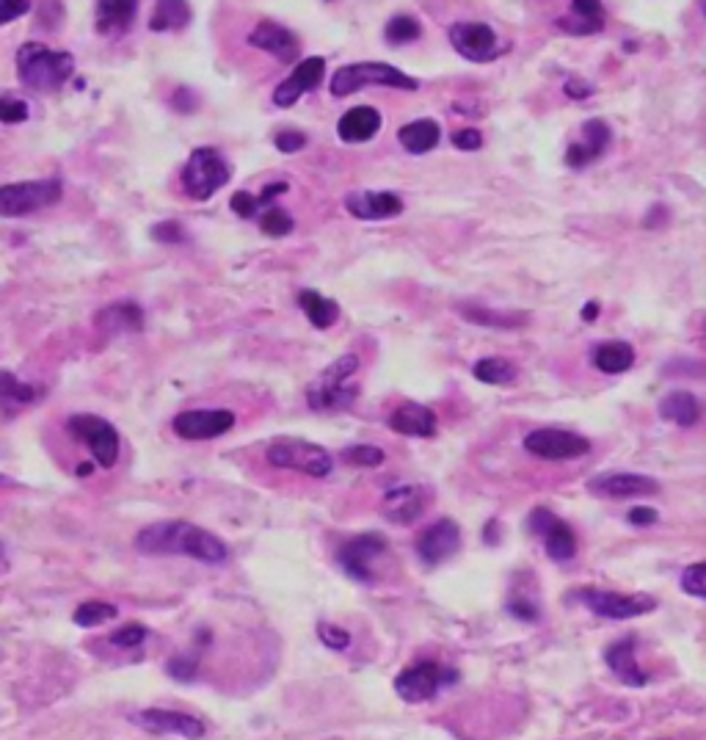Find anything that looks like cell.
I'll return each instance as SVG.
<instances>
[{
	"mask_svg": "<svg viewBox=\"0 0 706 740\" xmlns=\"http://www.w3.org/2000/svg\"><path fill=\"white\" fill-rule=\"evenodd\" d=\"M31 116L28 103L20 97H0V122L3 125H20Z\"/></svg>",
	"mask_w": 706,
	"mask_h": 740,
	"instance_id": "cell-44",
	"label": "cell"
},
{
	"mask_svg": "<svg viewBox=\"0 0 706 740\" xmlns=\"http://www.w3.org/2000/svg\"><path fill=\"white\" fill-rule=\"evenodd\" d=\"M461 315L469 318L472 324L478 326H500V329H516V326H524L522 313L519 315H505V313H494V310H483L478 304H472V307H461Z\"/></svg>",
	"mask_w": 706,
	"mask_h": 740,
	"instance_id": "cell-38",
	"label": "cell"
},
{
	"mask_svg": "<svg viewBox=\"0 0 706 740\" xmlns=\"http://www.w3.org/2000/svg\"><path fill=\"white\" fill-rule=\"evenodd\" d=\"M147 636H149L147 627L138 625V622H130V625L119 627V630L111 633V644H114V647H122V649H133V647H138V644H144Z\"/></svg>",
	"mask_w": 706,
	"mask_h": 740,
	"instance_id": "cell-43",
	"label": "cell"
},
{
	"mask_svg": "<svg viewBox=\"0 0 706 740\" xmlns=\"http://www.w3.org/2000/svg\"><path fill=\"white\" fill-rule=\"evenodd\" d=\"M593 368H599L602 373H624L635 365V348L624 343V340H604L591 351Z\"/></svg>",
	"mask_w": 706,
	"mask_h": 740,
	"instance_id": "cell-33",
	"label": "cell"
},
{
	"mask_svg": "<svg viewBox=\"0 0 706 740\" xmlns=\"http://www.w3.org/2000/svg\"><path fill=\"white\" fill-rule=\"evenodd\" d=\"M577 600L591 613L602 619H613V622L657 611V600L651 594H615V591L596 589V586H585L577 591Z\"/></svg>",
	"mask_w": 706,
	"mask_h": 740,
	"instance_id": "cell-9",
	"label": "cell"
},
{
	"mask_svg": "<svg viewBox=\"0 0 706 740\" xmlns=\"http://www.w3.org/2000/svg\"><path fill=\"white\" fill-rule=\"evenodd\" d=\"M472 376L483 384H494V387H502V384H511L516 382V376H519V368H516V362L511 359H502V357H486L478 359L475 362V368H472Z\"/></svg>",
	"mask_w": 706,
	"mask_h": 740,
	"instance_id": "cell-36",
	"label": "cell"
},
{
	"mask_svg": "<svg viewBox=\"0 0 706 740\" xmlns=\"http://www.w3.org/2000/svg\"><path fill=\"white\" fill-rule=\"evenodd\" d=\"M527 528L544 542V550L552 561H571L577 555V536L558 514L549 509H536L527 517Z\"/></svg>",
	"mask_w": 706,
	"mask_h": 740,
	"instance_id": "cell-13",
	"label": "cell"
},
{
	"mask_svg": "<svg viewBox=\"0 0 706 740\" xmlns=\"http://www.w3.org/2000/svg\"><path fill=\"white\" fill-rule=\"evenodd\" d=\"M298 307H301V313L307 315L309 324L315 329H329L340 318V304L334 299H326L318 290H301L298 293Z\"/></svg>",
	"mask_w": 706,
	"mask_h": 740,
	"instance_id": "cell-34",
	"label": "cell"
},
{
	"mask_svg": "<svg viewBox=\"0 0 706 740\" xmlns=\"http://www.w3.org/2000/svg\"><path fill=\"white\" fill-rule=\"evenodd\" d=\"M116 605H111V602H100V600H89V602H83V605H78V611H75V625L80 627H97V625H105V622H111V619H116Z\"/></svg>",
	"mask_w": 706,
	"mask_h": 740,
	"instance_id": "cell-39",
	"label": "cell"
},
{
	"mask_svg": "<svg viewBox=\"0 0 706 740\" xmlns=\"http://www.w3.org/2000/svg\"><path fill=\"white\" fill-rule=\"evenodd\" d=\"M136 550L144 555H185L202 564H224L229 558L227 544L216 533L199 528L188 520H166L138 531Z\"/></svg>",
	"mask_w": 706,
	"mask_h": 740,
	"instance_id": "cell-1",
	"label": "cell"
},
{
	"mask_svg": "<svg viewBox=\"0 0 706 740\" xmlns=\"http://www.w3.org/2000/svg\"><path fill=\"white\" fill-rule=\"evenodd\" d=\"M229 208H232V213H238L240 219H254L257 210H260V202L249 191H235L232 199H229Z\"/></svg>",
	"mask_w": 706,
	"mask_h": 740,
	"instance_id": "cell-48",
	"label": "cell"
},
{
	"mask_svg": "<svg viewBox=\"0 0 706 740\" xmlns=\"http://www.w3.org/2000/svg\"><path fill=\"white\" fill-rule=\"evenodd\" d=\"M588 492L596 498L607 500H624V498H646V495H657L660 484L651 475L640 473H602L593 475L588 481Z\"/></svg>",
	"mask_w": 706,
	"mask_h": 740,
	"instance_id": "cell-18",
	"label": "cell"
},
{
	"mask_svg": "<svg viewBox=\"0 0 706 740\" xmlns=\"http://www.w3.org/2000/svg\"><path fill=\"white\" fill-rule=\"evenodd\" d=\"M447 39L458 56L469 58L475 64H486L500 58L508 45H502L497 31L486 23H453L447 31Z\"/></svg>",
	"mask_w": 706,
	"mask_h": 740,
	"instance_id": "cell-12",
	"label": "cell"
},
{
	"mask_svg": "<svg viewBox=\"0 0 706 740\" xmlns=\"http://www.w3.org/2000/svg\"><path fill=\"white\" fill-rule=\"evenodd\" d=\"M318 636L326 647L337 649V652H345V649L351 647V633H345V630L337 625H326V622H320Z\"/></svg>",
	"mask_w": 706,
	"mask_h": 740,
	"instance_id": "cell-46",
	"label": "cell"
},
{
	"mask_svg": "<svg viewBox=\"0 0 706 740\" xmlns=\"http://www.w3.org/2000/svg\"><path fill=\"white\" fill-rule=\"evenodd\" d=\"M660 417L673 426L693 428L701 420V404L690 390H673L660 401Z\"/></svg>",
	"mask_w": 706,
	"mask_h": 740,
	"instance_id": "cell-31",
	"label": "cell"
},
{
	"mask_svg": "<svg viewBox=\"0 0 706 740\" xmlns=\"http://www.w3.org/2000/svg\"><path fill=\"white\" fill-rule=\"evenodd\" d=\"M508 613L516 616V619H522V622H538V608L533 602L522 600V597H513L508 602Z\"/></svg>",
	"mask_w": 706,
	"mask_h": 740,
	"instance_id": "cell-53",
	"label": "cell"
},
{
	"mask_svg": "<svg viewBox=\"0 0 706 740\" xmlns=\"http://www.w3.org/2000/svg\"><path fill=\"white\" fill-rule=\"evenodd\" d=\"M635 647H638V638L635 636L618 638V641H613L610 647L604 649V663L624 685L643 688V685H649V674L640 669Z\"/></svg>",
	"mask_w": 706,
	"mask_h": 740,
	"instance_id": "cell-21",
	"label": "cell"
},
{
	"mask_svg": "<svg viewBox=\"0 0 706 740\" xmlns=\"http://www.w3.org/2000/svg\"><path fill=\"white\" fill-rule=\"evenodd\" d=\"M450 141H453V147H456V150L475 152L483 147V133H480L478 128H461V130H453V133H450Z\"/></svg>",
	"mask_w": 706,
	"mask_h": 740,
	"instance_id": "cell-49",
	"label": "cell"
},
{
	"mask_svg": "<svg viewBox=\"0 0 706 740\" xmlns=\"http://www.w3.org/2000/svg\"><path fill=\"white\" fill-rule=\"evenodd\" d=\"M398 139L411 155H425L442 141V125L436 119H414L398 130Z\"/></svg>",
	"mask_w": 706,
	"mask_h": 740,
	"instance_id": "cell-32",
	"label": "cell"
},
{
	"mask_svg": "<svg viewBox=\"0 0 706 740\" xmlns=\"http://www.w3.org/2000/svg\"><path fill=\"white\" fill-rule=\"evenodd\" d=\"M356 370H359V357L356 354H345V357L334 359L315 382H309V409H315V412H342V409H351L356 404V398H359V387H351L348 379H351Z\"/></svg>",
	"mask_w": 706,
	"mask_h": 740,
	"instance_id": "cell-3",
	"label": "cell"
},
{
	"mask_svg": "<svg viewBox=\"0 0 706 740\" xmlns=\"http://www.w3.org/2000/svg\"><path fill=\"white\" fill-rule=\"evenodd\" d=\"M196 669H199V658L196 655H177L166 663V671L169 677L180 680V683H191L196 677Z\"/></svg>",
	"mask_w": 706,
	"mask_h": 740,
	"instance_id": "cell-45",
	"label": "cell"
},
{
	"mask_svg": "<svg viewBox=\"0 0 706 740\" xmlns=\"http://www.w3.org/2000/svg\"><path fill=\"white\" fill-rule=\"evenodd\" d=\"M17 78L34 92H58L75 75V58L42 42H25L17 50Z\"/></svg>",
	"mask_w": 706,
	"mask_h": 740,
	"instance_id": "cell-2",
	"label": "cell"
},
{
	"mask_svg": "<svg viewBox=\"0 0 706 740\" xmlns=\"http://www.w3.org/2000/svg\"><path fill=\"white\" fill-rule=\"evenodd\" d=\"M152 238L160 243H185L188 241V232L180 221H160L152 227Z\"/></svg>",
	"mask_w": 706,
	"mask_h": 740,
	"instance_id": "cell-47",
	"label": "cell"
},
{
	"mask_svg": "<svg viewBox=\"0 0 706 740\" xmlns=\"http://www.w3.org/2000/svg\"><path fill=\"white\" fill-rule=\"evenodd\" d=\"M326 81V58L309 56L298 64L296 70L287 75L285 81L274 89V103L279 108H290L298 103V97L307 92H315L320 83Z\"/></svg>",
	"mask_w": 706,
	"mask_h": 740,
	"instance_id": "cell-19",
	"label": "cell"
},
{
	"mask_svg": "<svg viewBox=\"0 0 706 740\" xmlns=\"http://www.w3.org/2000/svg\"><path fill=\"white\" fill-rule=\"evenodd\" d=\"M387 550V539L381 533H362L353 536L337 550V564L345 569V575L359 583H373V558Z\"/></svg>",
	"mask_w": 706,
	"mask_h": 740,
	"instance_id": "cell-14",
	"label": "cell"
},
{
	"mask_svg": "<svg viewBox=\"0 0 706 740\" xmlns=\"http://www.w3.org/2000/svg\"><path fill=\"white\" fill-rule=\"evenodd\" d=\"M274 144L279 152H298L307 147V133H301V130H279L274 136Z\"/></svg>",
	"mask_w": 706,
	"mask_h": 740,
	"instance_id": "cell-50",
	"label": "cell"
},
{
	"mask_svg": "<svg viewBox=\"0 0 706 740\" xmlns=\"http://www.w3.org/2000/svg\"><path fill=\"white\" fill-rule=\"evenodd\" d=\"M331 94L334 97H348L353 92H362L367 86H389V89H403V92H417L420 81H414L411 75L400 72L392 64H381V61H362V64H345L331 75Z\"/></svg>",
	"mask_w": 706,
	"mask_h": 740,
	"instance_id": "cell-4",
	"label": "cell"
},
{
	"mask_svg": "<svg viewBox=\"0 0 706 740\" xmlns=\"http://www.w3.org/2000/svg\"><path fill=\"white\" fill-rule=\"evenodd\" d=\"M378 130H381V114L370 105H359V108L345 111L337 122V136L345 144H362V141L376 139Z\"/></svg>",
	"mask_w": 706,
	"mask_h": 740,
	"instance_id": "cell-28",
	"label": "cell"
},
{
	"mask_svg": "<svg viewBox=\"0 0 706 740\" xmlns=\"http://www.w3.org/2000/svg\"><path fill=\"white\" fill-rule=\"evenodd\" d=\"M524 451L544 462H571L591 451V440L566 428H536L524 437Z\"/></svg>",
	"mask_w": 706,
	"mask_h": 740,
	"instance_id": "cell-11",
	"label": "cell"
},
{
	"mask_svg": "<svg viewBox=\"0 0 706 740\" xmlns=\"http://www.w3.org/2000/svg\"><path fill=\"white\" fill-rule=\"evenodd\" d=\"M180 180H183L188 197L196 202H207L232 180V166L216 147H196L185 161Z\"/></svg>",
	"mask_w": 706,
	"mask_h": 740,
	"instance_id": "cell-5",
	"label": "cell"
},
{
	"mask_svg": "<svg viewBox=\"0 0 706 740\" xmlns=\"http://www.w3.org/2000/svg\"><path fill=\"white\" fill-rule=\"evenodd\" d=\"M268 464H274L279 470H293V473L309 475V478H326L331 475V453L323 445L315 442L298 440V437H287V440H276L268 453H265Z\"/></svg>",
	"mask_w": 706,
	"mask_h": 740,
	"instance_id": "cell-7",
	"label": "cell"
},
{
	"mask_svg": "<svg viewBox=\"0 0 706 740\" xmlns=\"http://www.w3.org/2000/svg\"><path fill=\"white\" fill-rule=\"evenodd\" d=\"M384 36H387L389 45H409L414 39H420L422 36V25L417 17H411V14H395V17H389L387 25H384Z\"/></svg>",
	"mask_w": 706,
	"mask_h": 740,
	"instance_id": "cell-37",
	"label": "cell"
},
{
	"mask_svg": "<svg viewBox=\"0 0 706 740\" xmlns=\"http://www.w3.org/2000/svg\"><path fill=\"white\" fill-rule=\"evenodd\" d=\"M428 489L417 484L398 486V489H389L384 500H381V514L395 525H411L417 522L428 509Z\"/></svg>",
	"mask_w": 706,
	"mask_h": 740,
	"instance_id": "cell-20",
	"label": "cell"
},
{
	"mask_svg": "<svg viewBox=\"0 0 706 740\" xmlns=\"http://www.w3.org/2000/svg\"><path fill=\"white\" fill-rule=\"evenodd\" d=\"M599 313H602V307H599V301H585V307H582V321H596L599 318Z\"/></svg>",
	"mask_w": 706,
	"mask_h": 740,
	"instance_id": "cell-57",
	"label": "cell"
},
{
	"mask_svg": "<svg viewBox=\"0 0 706 740\" xmlns=\"http://www.w3.org/2000/svg\"><path fill=\"white\" fill-rule=\"evenodd\" d=\"M64 197V185L56 177L47 180H23L0 185V219H23L39 210L53 208Z\"/></svg>",
	"mask_w": 706,
	"mask_h": 740,
	"instance_id": "cell-6",
	"label": "cell"
},
{
	"mask_svg": "<svg viewBox=\"0 0 706 740\" xmlns=\"http://www.w3.org/2000/svg\"><path fill=\"white\" fill-rule=\"evenodd\" d=\"M92 470H94L92 464H86V462L78 464V475H92Z\"/></svg>",
	"mask_w": 706,
	"mask_h": 740,
	"instance_id": "cell-58",
	"label": "cell"
},
{
	"mask_svg": "<svg viewBox=\"0 0 706 740\" xmlns=\"http://www.w3.org/2000/svg\"><path fill=\"white\" fill-rule=\"evenodd\" d=\"M662 219V224H665V219H668V208H662V205H654V208L649 210V216L643 219V224L646 227H657V221Z\"/></svg>",
	"mask_w": 706,
	"mask_h": 740,
	"instance_id": "cell-56",
	"label": "cell"
},
{
	"mask_svg": "<svg viewBox=\"0 0 706 740\" xmlns=\"http://www.w3.org/2000/svg\"><path fill=\"white\" fill-rule=\"evenodd\" d=\"M342 462L353 464V467H378L384 464V451L376 445H353L340 453Z\"/></svg>",
	"mask_w": 706,
	"mask_h": 740,
	"instance_id": "cell-41",
	"label": "cell"
},
{
	"mask_svg": "<svg viewBox=\"0 0 706 740\" xmlns=\"http://www.w3.org/2000/svg\"><path fill=\"white\" fill-rule=\"evenodd\" d=\"M563 92H566V97H574V100H585V97H591L596 89H593L588 81H582V78H571V81H566V86H563Z\"/></svg>",
	"mask_w": 706,
	"mask_h": 740,
	"instance_id": "cell-54",
	"label": "cell"
},
{
	"mask_svg": "<svg viewBox=\"0 0 706 740\" xmlns=\"http://www.w3.org/2000/svg\"><path fill=\"white\" fill-rule=\"evenodd\" d=\"M282 194H287V183H271L262 188V194L257 197V202H260V205H268V202H274V199L282 197Z\"/></svg>",
	"mask_w": 706,
	"mask_h": 740,
	"instance_id": "cell-55",
	"label": "cell"
},
{
	"mask_svg": "<svg viewBox=\"0 0 706 740\" xmlns=\"http://www.w3.org/2000/svg\"><path fill=\"white\" fill-rule=\"evenodd\" d=\"M235 426V412L229 409H185L171 420V428L183 440H216Z\"/></svg>",
	"mask_w": 706,
	"mask_h": 740,
	"instance_id": "cell-15",
	"label": "cell"
},
{
	"mask_svg": "<svg viewBox=\"0 0 706 740\" xmlns=\"http://www.w3.org/2000/svg\"><path fill=\"white\" fill-rule=\"evenodd\" d=\"M138 3L133 0H103L97 3V31L103 36L125 34L136 23Z\"/></svg>",
	"mask_w": 706,
	"mask_h": 740,
	"instance_id": "cell-30",
	"label": "cell"
},
{
	"mask_svg": "<svg viewBox=\"0 0 706 740\" xmlns=\"http://www.w3.org/2000/svg\"><path fill=\"white\" fill-rule=\"evenodd\" d=\"M345 210L353 219L381 221L403 213V199L392 191H353L345 197Z\"/></svg>",
	"mask_w": 706,
	"mask_h": 740,
	"instance_id": "cell-23",
	"label": "cell"
},
{
	"mask_svg": "<svg viewBox=\"0 0 706 740\" xmlns=\"http://www.w3.org/2000/svg\"><path fill=\"white\" fill-rule=\"evenodd\" d=\"M610 139H613V130H610L607 122H602V119H588L582 125V141H574L569 150H566V166L582 169V166H588L596 158H602Z\"/></svg>",
	"mask_w": 706,
	"mask_h": 740,
	"instance_id": "cell-24",
	"label": "cell"
},
{
	"mask_svg": "<svg viewBox=\"0 0 706 740\" xmlns=\"http://www.w3.org/2000/svg\"><path fill=\"white\" fill-rule=\"evenodd\" d=\"M136 727L155 732V735H180V738L199 740L205 735V724L196 716L177 713V710H163V707H147L130 716Z\"/></svg>",
	"mask_w": 706,
	"mask_h": 740,
	"instance_id": "cell-16",
	"label": "cell"
},
{
	"mask_svg": "<svg viewBox=\"0 0 706 740\" xmlns=\"http://www.w3.org/2000/svg\"><path fill=\"white\" fill-rule=\"evenodd\" d=\"M69 434L80 440L89 451H92L94 462L111 470L119 459V431H116L105 417L89 415V412H80L67 420Z\"/></svg>",
	"mask_w": 706,
	"mask_h": 740,
	"instance_id": "cell-10",
	"label": "cell"
},
{
	"mask_svg": "<svg viewBox=\"0 0 706 740\" xmlns=\"http://www.w3.org/2000/svg\"><path fill=\"white\" fill-rule=\"evenodd\" d=\"M97 329H103L105 335H125V332H141L144 329V310L136 301H114L103 307L97 318H94Z\"/></svg>",
	"mask_w": 706,
	"mask_h": 740,
	"instance_id": "cell-27",
	"label": "cell"
},
{
	"mask_svg": "<svg viewBox=\"0 0 706 740\" xmlns=\"http://www.w3.org/2000/svg\"><path fill=\"white\" fill-rule=\"evenodd\" d=\"M682 589L684 594H690L695 600H706V564L698 561L693 567L684 569L682 575Z\"/></svg>",
	"mask_w": 706,
	"mask_h": 740,
	"instance_id": "cell-42",
	"label": "cell"
},
{
	"mask_svg": "<svg viewBox=\"0 0 706 740\" xmlns=\"http://www.w3.org/2000/svg\"><path fill=\"white\" fill-rule=\"evenodd\" d=\"M293 227H296V221H293V216H290L287 210L268 208L262 213L260 230L265 232L268 238H285V235L293 232Z\"/></svg>",
	"mask_w": 706,
	"mask_h": 740,
	"instance_id": "cell-40",
	"label": "cell"
},
{
	"mask_svg": "<svg viewBox=\"0 0 706 740\" xmlns=\"http://www.w3.org/2000/svg\"><path fill=\"white\" fill-rule=\"evenodd\" d=\"M191 23V6L183 0H163L155 6V12L149 17V31L155 34H166V31H180Z\"/></svg>",
	"mask_w": 706,
	"mask_h": 740,
	"instance_id": "cell-35",
	"label": "cell"
},
{
	"mask_svg": "<svg viewBox=\"0 0 706 740\" xmlns=\"http://www.w3.org/2000/svg\"><path fill=\"white\" fill-rule=\"evenodd\" d=\"M251 47H257V50H265V53H271L279 61H296L301 56V42H298V36L285 28V25L274 23V20H262L254 31L246 39Z\"/></svg>",
	"mask_w": 706,
	"mask_h": 740,
	"instance_id": "cell-22",
	"label": "cell"
},
{
	"mask_svg": "<svg viewBox=\"0 0 706 740\" xmlns=\"http://www.w3.org/2000/svg\"><path fill=\"white\" fill-rule=\"evenodd\" d=\"M604 14L602 3L596 0H574L569 6V14H563L558 20V28L569 36H593L604 31Z\"/></svg>",
	"mask_w": 706,
	"mask_h": 740,
	"instance_id": "cell-26",
	"label": "cell"
},
{
	"mask_svg": "<svg viewBox=\"0 0 706 740\" xmlns=\"http://www.w3.org/2000/svg\"><path fill=\"white\" fill-rule=\"evenodd\" d=\"M28 12H31V3L28 0H0V25L20 20Z\"/></svg>",
	"mask_w": 706,
	"mask_h": 740,
	"instance_id": "cell-51",
	"label": "cell"
},
{
	"mask_svg": "<svg viewBox=\"0 0 706 740\" xmlns=\"http://www.w3.org/2000/svg\"><path fill=\"white\" fill-rule=\"evenodd\" d=\"M458 680L456 669H445L436 660H420L409 669H403L395 677V691L403 702L409 705H420L439 694L445 685H453Z\"/></svg>",
	"mask_w": 706,
	"mask_h": 740,
	"instance_id": "cell-8",
	"label": "cell"
},
{
	"mask_svg": "<svg viewBox=\"0 0 706 740\" xmlns=\"http://www.w3.org/2000/svg\"><path fill=\"white\" fill-rule=\"evenodd\" d=\"M45 398V387L20 382L9 370H0V412L17 415L20 409L39 404Z\"/></svg>",
	"mask_w": 706,
	"mask_h": 740,
	"instance_id": "cell-29",
	"label": "cell"
},
{
	"mask_svg": "<svg viewBox=\"0 0 706 740\" xmlns=\"http://www.w3.org/2000/svg\"><path fill=\"white\" fill-rule=\"evenodd\" d=\"M627 520L632 522L635 528H651V525L660 522V511L651 509V506H635V509H629Z\"/></svg>",
	"mask_w": 706,
	"mask_h": 740,
	"instance_id": "cell-52",
	"label": "cell"
},
{
	"mask_svg": "<svg viewBox=\"0 0 706 740\" xmlns=\"http://www.w3.org/2000/svg\"><path fill=\"white\" fill-rule=\"evenodd\" d=\"M414 547H417V555H420L422 564H428V567L445 564L447 558H453L461 550V528H458L456 520L445 517V520L428 525L417 536Z\"/></svg>",
	"mask_w": 706,
	"mask_h": 740,
	"instance_id": "cell-17",
	"label": "cell"
},
{
	"mask_svg": "<svg viewBox=\"0 0 706 740\" xmlns=\"http://www.w3.org/2000/svg\"><path fill=\"white\" fill-rule=\"evenodd\" d=\"M389 428L403 434V437H420V440H428V437H436L439 417H436V412H433L431 406L406 401V404H400L398 409H392V415H389Z\"/></svg>",
	"mask_w": 706,
	"mask_h": 740,
	"instance_id": "cell-25",
	"label": "cell"
}]
</instances>
